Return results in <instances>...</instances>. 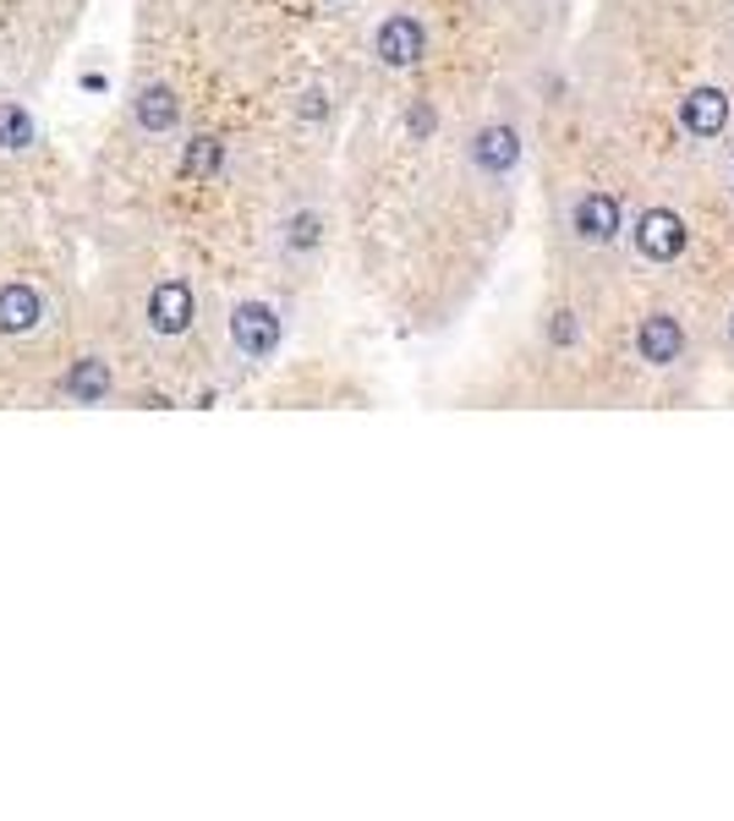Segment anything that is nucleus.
<instances>
[{
	"instance_id": "1",
	"label": "nucleus",
	"mask_w": 734,
	"mask_h": 821,
	"mask_svg": "<svg viewBox=\"0 0 734 821\" xmlns=\"http://www.w3.org/2000/svg\"><path fill=\"white\" fill-rule=\"evenodd\" d=\"M67 231H61V208L45 203V187H17V154L11 143H0V307L11 302V291L45 268H67ZM0 400L11 394V368H6V345H0Z\"/></svg>"
},
{
	"instance_id": "2",
	"label": "nucleus",
	"mask_w": 734,
	"mask_h": 821,
	"mask_svg": "<svg viewBox=\"0 0 734 821\" xmlns=\"http://www.w3.org/2000/svg\"><path fill=\"white\" fill-rule=\"evenodd\" d=\"M636 253L653 257V263H674L685 253V219L674 208H647L642 225H636Z\"/></svg>"
},
{
	"instance_id": "3",
	"label": "nucleus",
	"mask_w": 734,
	"mask_h": 821,
	"mask_svg": "<svg viewBox=\"0 0 734 821\" xmlns=\"http://www.w3.org/2000/svg\"><path fill=\"white\" fill-rule=\"evenodd\" d=\"M679 121H685V131H696V137H718V131L730 127V94H718V88H691V94L679 99Z\"/></svg>"
},
{
	"instance_id": "4",
	"label": "nucleus",
	"mask_w": 734,
	"mask_h": 821,
	"mask_svg": "<svg viewBox=\"0 0 734 821\" xmlns=\"http://www.w3.org/2000/svg\"><path fill=\"white\" fill-rule=\"evenodd\" d=\"M516 159H521V137H516V127H482L477 131V143H471V165H477V170H488V176H510Z\"/></svg>"
},
{
	"instance_id": "5",
	"label": "nucleus",
	"mask_w": 734,
	"mask_h": 821,
	"mask_svg": "<svg viewBox=\"0 0 734 821\" xmlns=\"http://www.w3.org/2000/svg\"><path fill=\"white\" fill-rule=\"evenodd\" d=\"M576 236L581 242H614L619 236V197H608V192H587L581 203H576Z\"/></svg>"
},
{
	"instance_id": "6",
	"label": "nucleus",
	"mask_w": 734,
	"mask_h": 821,
	"mask_svg": "<svg viewBox=\"0 0 734 821\" xmlns=\"http://www.w3.org/2000/svg\"><path fill=\"white\" fill-rule=\"evenodd\" d=\"M636 345H642V356H647V362L668 368V362H674V356L685 351V329H679V323H674L668 313H658V317H647V323H642Z\"/></svg>"
},
{
	"instance_id": "7",
	"label": "nucleus",
	"mask_w": 734,
	"mask_h": 821,
	"mask_svg": "<svg viewBox=\"0 0 734 821\" xmlns=\"http://www.w3.org/2000/svg\"><path fill=\"white\" fill-rule=\"evenodd\" d=\"M548 334H554L559 345H570V340H576V323H570V317L559 313V317H554V323H548Z\"/></svg>"
},
{
	"instance_id": "8",
	"label": "nucleus",
	"mask_w": 734,
	"mask_h": 821,
	"mask_svg": "<svg viewBox=\"0 0 734 821\" xmlns=\"http://www.w3.org/2000/svg\"><path fill=\"white\" fill-rule=\"evenodd\" d=\"M730 334H734V323H730Z\"/></svg>"
}]
</instances>
